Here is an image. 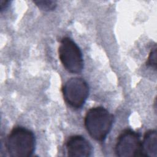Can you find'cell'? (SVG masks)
<instances>
[{
    "mask_svg": "<svg viewBox=\"0 0 157 157\" xmlns=\"http://www.w3.org/2000/svg\"><path fill=\"white\" fill-rule=\"evenodd\" d=\"M36 147V138L29 129L22 127L13 128L7 137L6 148L12 157H28L33 155Z\"/></svg>",
    "mask_w": 157,
    "mask_h": 157,
    "instance_id": "cell-1",
    "label": "cell"
},
{
    "mask_svg": "<svg viewBox=\"0 0 157 157\" xmlns=\"http://www.w3.org/2000/svg\"><path fill=\"white\" fill-rule=\"evenodd\" d=\"M113 119V115L104 107H94L86 112L84 124L93 139L98 141H103L111 130Z\"/></svg>",
    "mask_w": 157,
    "mask_h": 157,
    "instance_id": "cell-2",
    "label": "cell"
},
{
    "mask_svg": "<svg viewBox=\"0 0 157 157\" xmlns=\"http://www.w3.org/2000/svg\"><path fill=\"white\" fill-rule=\"evenodd\" d=\"M59 59L68 72L72 74L80 73L83 68L82 53L75 44L69 37H64L60 42L58 48Z\"/></svg>",
    "mask_w": 157,
    "mask_h": 157,
    "instance_id": "cell-3",
    "label": "cell"
},
{
    "mask_svg": "<svg viewBox=\"0 0 157 157\" xmlns=\"http://www.w3.org/2000/svg\"><path fill=\"white\" fill-rule=\"evenodd\" d=\"M62 93L66 102L71 107L79 109L85 104L89 94L87 82L80 77H72L64 83Z\"/></svg>",
    "mask_w": 157,
    "mask_h": 157,
    "instance_id": "cell-4",
    "label": "cell"
},
{
    "mask_svg": "<svg viewBox=\"0 0 157 157\" xmlns=\"http://www.w3.org/2000/svg\"><path fill=\"white\" fill-rule=\"evenodd\" d=\"M140 150L141 140L138 132L126 129L118 136L115 147V153L117 156H140Z\"/></svg>",
    "mask_w": 157,
    "mask_h": 157,
    "instance_id": "cell-5",
    "label": "cell"
},
{
    "mask_svg": "<svg viewBox=\"0 0 157 157\" xmlns=\"http://www.w3.org/2000/svg\"><path fill=\"white\" fill-rule=\"evenodd\" d=\"M67 155L69 156L88 157L93 152V147L90 142L80 135L69 137L66 144Z\"/></svg>",
    "mask_w": 157,
    "mask_h": 157,
    "instance_id": "cell-6",
    "label": "cell"
},
{
    "mask_svg": "<svg viewBox=\"0 0 157 157\" xmlns=\"http://www.w3.org/2000/svg\"><path fill=\"white\" fill-rule=\"evenodd\" d=\"M140 156H157V133L155 129L147 131L141 140Z\"/></svg>",
    "mask_w": 157,
    "mask_h": 157,
    "instance_id": "cell-7",
    "label": "cell"
},
{
    "mask_svg": "<svg viewBox=\"0 0 157 157\" xmlns=\"http://www.w3.org/2000/svg\"><path fill=\"white\" fill-rule=\"evenodd\" d=\"M34 3L39 7V9L44 11L53 10L56 8L57 6L56 1H51V0L34 1Z\"/></svg>",
    "mask_w": 157,
    "mask_h": 157,
    "instance_id": "cell-8",
    "label": "cell"
},
{
    "mask_svg": "<svg viewBox=\"0 0 157 157\" xmlns=\"http://www.w3.org/2000/svg\"><path fill=\"white\" fill-rule=\"evenodd\" d=\"M147 65L153 68L155 70L156 69V47L155 44L151 49L147 61Z\"/></svg>",
    "mask_w": 157,
    "mask_h": 157,
    "instance_id": "cell-9",
    "label": "cell"
},
{
    "mask_svg": "<svg viewBox=\"0 0 157 157\" xmlns=\"http://www.w3.org/2000/svg\"><path fill=\"white\" fill-rule=\"evenodd\" d=\"M9 3H10L9 1L0 0V10H1V11L2 12L4 10H5L9 6Z\"/></svg>",
    "mask_w": 157,
    "mask_h": 157,
    "instance_id": "cell-10",
    "label": "cell"
}]
</instances>
